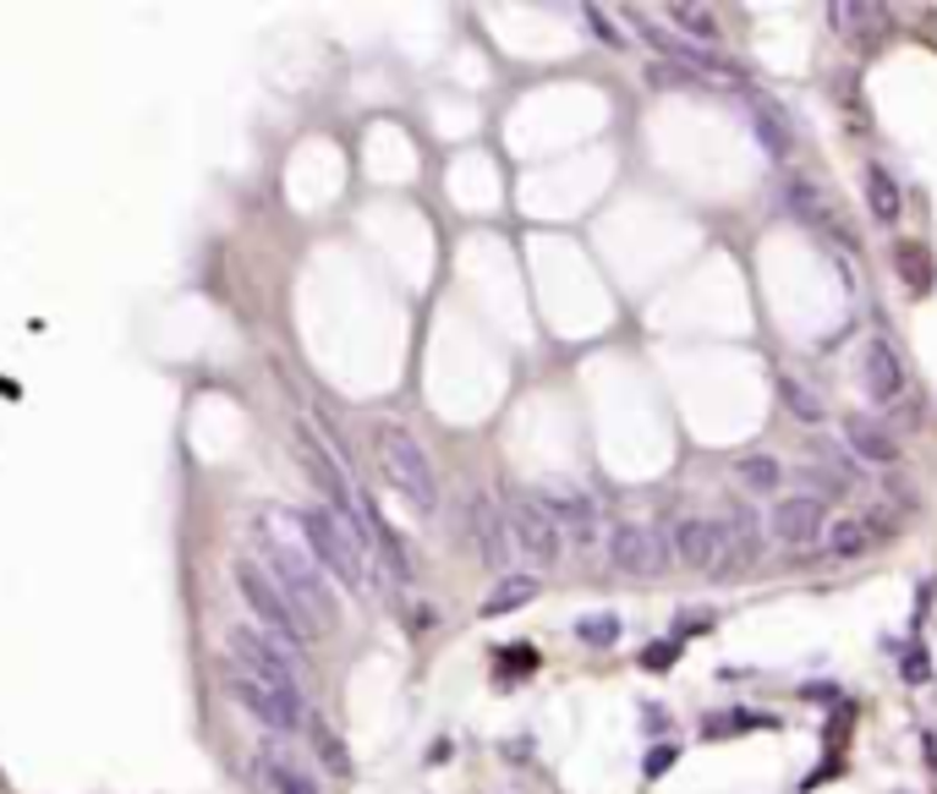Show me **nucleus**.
I'll return each mask as SVG.
<instances>
[{
    "instance_id": "obj_21",
    "label": "nucleus",
    "mask_w": 937,
    "mask_h": 794,
    "mask_svg": "<svg viewBox=\"0 0 937 794\" xmlns=\"http://www.w3.org/2000/svg\"><path fill=\"white\" fill-rule=\"evenodd\" d=\"M867 208H871V219L877 225H899V182L882 170V165H867Z\"/></svg>"
},
{
    "instance_id": "obj_15",
    "label": "nucleus",
    "mask_w": 937,
    "mask_h": 794,
    "mask_svg": "<svg viewBox=\"0 0 937 794\" xmlns=\"http://www.w3.org/2000/svg\"><path fill=\"white\" fill-rule=\"evenodd\" d=\"M845 450L856 455V461H867V465H894L899 461V439L877 422V416H845Z\"/></svg>"
},
{
    "instance_id": "obj_12",
    "label": "nucleus",
    "mask_w": 937,
    "mask_h": 794,
    "mask_svg": "<svg viewBox=\"0 0 937 794\" xmlns=\"http://www.w3.org/2000/svg\"><path fill=\"white\" fill-rule=\"evenodd\" d=\"M467 542H471V553L482 559V565H505L516 548H510V531H505V510L488 499V493H471L467 499Z\"/></svg>"
},
{
    "instance_id": "obj_9",
    "label": "nucleus",
    "mask_w": 937,
    "mask_h": 794,
    "mask_svg": "<svg viewBox=\"0 0 937 794\" xmlns=\"http://www.w3.org/2000/svg\"><path fill=\"white\" fill-rule=\"evenodd\" d=\"M603 553H608V565H614L619 576H658V570L670 565L664 537L653 527H642V521H619V527L608 531Z\"/></svg>"
},
{
    "instance_id": "obj_19",
    "label": "nucleus",
    "mask_w": 937,
    "mask_h": 794,
    "mask_svg": "<svg viewBox=\"0 0 937 794\" xmlns=\"http://www.w3.org/2000/svg\"><path fill=\"white\" fill-rule=\"evenodd\" d=\"M543 592L537 587L533 570H516V576H499V587L482 597V619H499V614H510V608H527L533 597Z\"/></svg>"
},
{
    "instance_id": "obj_16",
    "label": "nucleus",
    "mask_w": 937,
    "mask_h": 794,
    "mask_svg": "<svg viewBox=\"0 0 937 794\" xmlns=\"http://www.w3.org/2000/svg\"><path fill=\"white\" fill-rule=\"evenodd\" d=\"M861 384H867L871 400H899V390H905V362H899V351H894L888 340H871L867 351H861Z\"/></svg>"
},
{
    "instance_id": "obj_14",
    "label": "nucleus",
    "mask_w": 937,
    "mask_h": 794,
    "mask_svg": "<svg viewBox=\"0 0 937 794\" xmlns=\"http://www.w3.org/2000/svg\"><path fill=\"white\" fill-rule=\"evenodd\" d=\"M719 521H724V537H730V553H735L740 570H751L757 559H762V516L745 504V499H724L719 504Z\"/></svg>"
},
{
    "instance_id": "obj_18",
    "label": "nucleus",
    "mask_w": 937,
    "mask_h": 794,
    "mask_svg": "<svg viewBox=\"0 0 937 794\" xmlns=\"http://www.w3.org/2000/svg\"><path fill=\"white\" fill-rule=\"evenodd\" d=\"M258 778H264V790H269V794H319V784H313V773H308L302 762L280 756V751H269V756H258Z\"/></svg>"
},
{
    "instance_id": "obj_24",
    "label": "nucleus",
    "mask_w": 937,
    "mask_h": 794,
    "mask_svg": "<svg viewBox=\"0 0 937 794\" xmlns=\"http://www.w3.org/2000/svg\"><path fill=\"white\" fill-rule=\"evenodd\" d=\"M664 17L674 22V33H691L696 45H713V39H719V17H713L707 6H670Z\"/></svg>"
},
{
    "instance_id": "obj_8",
    "label": "nucleus",
    "mask_w": 937,
    "mask_h": 794,
    "mask_svg": "<svg viewBox=\"0 0 937 794\" xmlns=\"http://www.w3.org/2000/svg\"><path fill=\"white\" fill-rule=\"evenodd\" d=\"M225 653H231V663L236 668H247V674H258L264 685H280V690H296V658L274 641V636H264L258 625H231L225 630Z\"/></svg>"
},
{
    "instance_id": "obj_30",
    "label": "nucleus",
    "mask_w": 937,
    "mask_h": 794,
    "mask_svg": "<svg viewBox=\"0 0 937 794\" xmlns=\"http://www.w3.org/2000/svg\"><path fill=\"white\" fill-rule=\"evenodd\" d=\"M899 668H905V679H910V685H927V679H933V658H927L921 647H905Z\"/></svg>"
},
{
    "instance_id": "obj_33",
    "label": "nucleus",
    "mask_w": 937,
    "mask_h": 794,
    "mask_svg": "<svg viewBox=\"0 0 937 794\" xmlns=\"http://www.w3.org/2000/svg\"><path fill=\"white\" fill-rule=\"evenodd\" d=\"M670 762H674V745H653V756H647V778L670 773Z\"/></svg>"
},
{
    "instance_id": "obj_20",
    "label": "nucleus",
    "mask_w": 937,
    "mask_h": 794,
    "mask_svg": "<svg viewBox=\"0 0 937 794\" xmlns=\"http://www.w3.org/2000/svg\"><path fill=\"white\" fill-rule=\"evenodd\" d=\"M308 739H313V751H319L324 773H335V778H351V751H345V739H340V734H335L330 724H324L319 713H308Z\"/></svg>"
},
{
    "instance_id": "obj_17",
    "label": "nucleus",
    "mask_w": 937,
    "mask_h": 794,
    "mask_svg": "<svg viewBox=\"0 0 937 794\" xmlns=\"http://www.w3.org/2000/svg\"><path fill=\"white\" fill-rule=\"evenodd\" d=\"M751 127H757V143L773 154V159H790L796 154V127L784 121V110L773 99H751Z\"/></svg>"
},
{
    "instance_id": "obj_3",
    "label": "nucleus",
    "mask_w": 937,
    "mask_h": 794,
    "mask_svg": "<svg viewBox=\"0 0 937 794\" xmlns=\"http://www.w3.org/2000/svg\"><path fill=\"white\" fill-rule=\"evenodd\" d=\"M373 450H379V465H384V482L401 493L417 516H433V504H439V477H433L428 450L417 444V433L401 428V422H379V428H373Z\"/></svg>"
},
{
    "instance_id": "obj_31",
    "label": "nucleus",
    "mask_w": 937,
    "mask_h": 794,
    "mask_svg": "<svg viewBox=\"0 0 937 794\" xmlns=\"http://www.w3.org/2000/svg\"><path fill=\"white\" fill-rule=\"evenodd\" d=\"M707 625H713V608H691V614H680V619H674V636H680V630H691V636H702Z\"/></svg>"
},
{
    "instance_id": "obj_25",
    "label": "nucleus",
    "mask_w": 937,
    "mask_h": 794,
    "mask_svg": "<svg viewBox=\"0 0 937 794\" xmlns=\"http://www.w3.org/2000/svg\"><path fill=\"white\" fill-rule=\"evenodd\" d=\"M619 630H625L619 614H582V619H576V641H582V647H598V653L619 641Z\"/></svg>"
},
{
    "instance_id": "obj_22",
    "label": "nucleus",
    "mask_w": 937,
    "mask_h": 794,
    "mask_svg": "<svg viewBox=\"0 0 937 794\" xmlns=\"http://www.w3.org/2000/svg\"><path fill=\"white\" fill-rule=\"evenodd\" d=\"M894 268H899V280H905L910 291H927V285L937 280L933 253H927L921 242H894Z\"/></svg>"
},
{
    "instance_id": "obj_2",
    "label": "nucleus",
    "mask_w": 937,
    "mask_h": 794,
    "mask_svg": "<svg viewBox=\"0 0 937 794\" xmlns=\"http://www.w3.org/2000/svg\"><path fill=\"white\" fill-rule=\"evenodd\" d=\"M296 527H302V542H308V553L319 559L324 576H335L340 587H351V592H368V581H373L368 576V542L345 527L330 504L296 510Z\"/></svg>"
},
{
    "instance_id": "obj_7",
    "label": "nucleus",
    "mask_w": 937,
    "mask_h": 794,
    "mask_svg": "<svg viewBox=\"0 0 937 794\" xmlns=\"http://www.w3.org/2000/svg\"><path fill=\"white\" fill-rule=\"evenodd\" d=\"M499 510H505L510 548H516L527 565H537V570H554V565L565 559V537H559V527L543 516V504H537L533 493H516V499H505Z\"/></svg>"
},
{
    "instance_id": "obj_11",
    "label": "nucleus",
    "mask_w": 937,
    "mask_h": 794,
    "mask_svg": "<svg viewBox=\"0 0 937 794\" xmlns=\"http://www.w3.org/2000/svg\"><path fill=\"white\" fill-rule=\"evenodd\" d=\"M658 537H664V548H670L680 565H691V570H707V565L719 559L724 527H719V516L707 521V516H691V510H685V516H670Z\"/></svg>"
},
{
    "instance_id": "obj_26",
    "label": "nucleus",
    "mask_w": 937,
    "mask_h": 794,
    "mask_svg": "<svg viewBox=\"0 0 937 794\" xmlns=\"http://www.w3.org/2000/svg\"><path fill=\"white\" fill-rule=\"evenodd\" d=\"M779 395H784V405H790V416H801V422H811V428L822 422V400L811 395L801 379H790V373H784V379H779Z\"/></svg>"
},
{
    "instance_id": "obj_28",
    "label": "nucleus",
    "mask_w": 937,
    "mask_h": 794,
    "mask_svg": "<svg viewBox=\"0 0 937 794\" xmlns=\"http://www.w3.org/2000/svg\"><path fill=\"white\" fill-rule=\"evenodd\" d=\"M745 728H773V718H762V713H730V718H713L702 734L719 739V734H745Z\"/></svg>"
},
{
    "instance_id": "obj_27",
    "label": "nucleus",
    "mask_w": 937,
    "mask_h": 794,
    "mask_svg": "<svg viewBox=\"0 0 937 794\" xmlns=\"http://www.w3.org/2000/svg\"><path fill=\"white\" fill-rule=\"evenodd\" d=\"M828 542H833V559H856V553L877 548V542H871V531H867V521H839V527L828 531Z\"/></svg>"
},
{
    "instance_id": "obj_1",
    "label": "nucleus",
    "mask_w": 937,
    "mask_h": 794,
    "mask_svg": "<svg viewBox=\"0 0 937 794\" xmlns=\"http://www.w3.org/2000/svg\"><path fill=\"white\" fill-rule=\"evenodd\" d=\"M253 542H258V565L269 570V581L280 587V592L296 602V614L324 636L330 625H335V592H330V576L319 570V559L308 553V542H302V527H296V516H285V510H258L253 516Z\"/></svg>"
},
{
    "instance_id": "obj_6",
    "label": "nucleus",
    "mask_w": 937,
    "mask_h": 794,
    "mask_svg": "<svg viewBox=\"0 0 937 794\" xmlns=\"http://www.w3.org/2000/svg\"><path fill=\"white\" fill-rule=\"evenodd\" d=\"M225 690L236 696V707L247 713V718H258L269 734H291V728H308V707H302V696L296 690H280V685H264L258 674H247V668H225Z\"/></svg>"
},
{
    "instance_id": "obj_32",
    "label": "nucleus",
    "mask_w": 937,
    "mask_h": 794,
    "mask_svg": "<svg viewBox=\"0 0 937 794\" xmlns=\"http://www.w3.org/2000/svg\"><path fill=\"white\" fill-rule=\"evenodd\" d=\"M674 658H680V641H658V647H647V653H642L647 668H670Z\"/></svg>"
},
{
    "instance_id": "obj_29",
    "label": "nucleus",
    "mask_w": 937,
    "mask_h": 794,
    "mask_svg": "<svg viewBox=\"0 0 937 794\" xmlns=\"http://www.w3.org/2000/svg\"><path fill=\"white\" fill-rule=\"evenodd\" d=\"M806 493H811V499H822V493L833 499V493H845V482H839L833 471H822V465H806Z\"/></svg>"
},
{
    "instance_id": "obj_34",
    "label": "nucleus",
    "mask_w": 937,
    "mask_h": 794,
    "mask_svg": "<svg viewBox=\"0 0 937 794\" xmlns=\"http://www.w3.org/2000/svg\"><path fill=\"white\" fill-rule=\"evenodd\" d=\"M927 767H937V728L927 734Z\"/></svg>"
},
{
    "instance_id": "obj_4",
    "label": "nucleus",
    "mask_w": 937,
    "mask_h": 794,
    "mask_svg": "<svg viewBox=\"0 0 937 794\" xmlns=\"http://www.w3.org/2000/svg\"><path fill=\"white\" fill-rule=\"evenodd\" d=\"M231 581H236V592H242V602L253 608V619H258V630L264 636H274L280 647H302V641H319V630L296 614V602L280 592L274 581H269V570L253 559V553H236L231 559Z\"/></svg>"
},
{
    "instance_id": "obj_13",
    "label": "nucleus",
    "mask_w": 937,
    "mask_h": 794,
    "mask_svg": "<svg viewBox=\"0 0 937 794\" xmlns=\"http://www.w3.org/2000/svg\"><path fill=\"white\" fill-rule=\"evenodd\" d=\"M784 198H790V208L801 214L811 231H822V236H833L839 247H856V236H850V225H845V214L833 208V203L822 198V187H811V182H790L784 187Z\"/></svg>"
},
{
    "instance_id": "obj_23",
    "label": "nucleus",
    "mask_w": 937,
    "mask_h": 794,
    "mask_svg": "<svg viewBox=\"0 0 937 794\" xmlns=\"http://www.w3.org/2000/svg\"><path fill=\"white\" fill-rule=\"evenodd\" d=\"M735 477H740V488H751V493H773L784 482V465L773 461V455H735Z\"/></svg>"
},
{
    "instance_id": "obj_10",
    "label": "nucleus",
    "mask_w": 937,
    "mask_h": 794,
    "mask_svg": "<svg viewBox=\"0 0 937 794\" xmlns=\"http://www.w3.org/2000/svg\"><path fill=\"white\" fill-rule=\"evenodd\" d=\"M768 531H773L779 548H811L828 531V504L811 499V493H784L768 510Z\"/></svg>"
},
{
    "instance_id": "obj_5",
    "label": "nucleus",
    "mask_w": 937,
    "mask_h": 794,
    "mask_svg": "<svg viewBox=\"0 0 937 794\" xmlns=\"http://www.w3.org/2000/svg\"><path fill=\"white\" fill-rule=\"evenodd\" d=\"M537 504H543V516L559 527L565 537V548H576V553H593L603 542V527H598V499L587 493V488H576V482H565V477H548L543 488L533 493Z\"/></svg>"
}]
</instances>
